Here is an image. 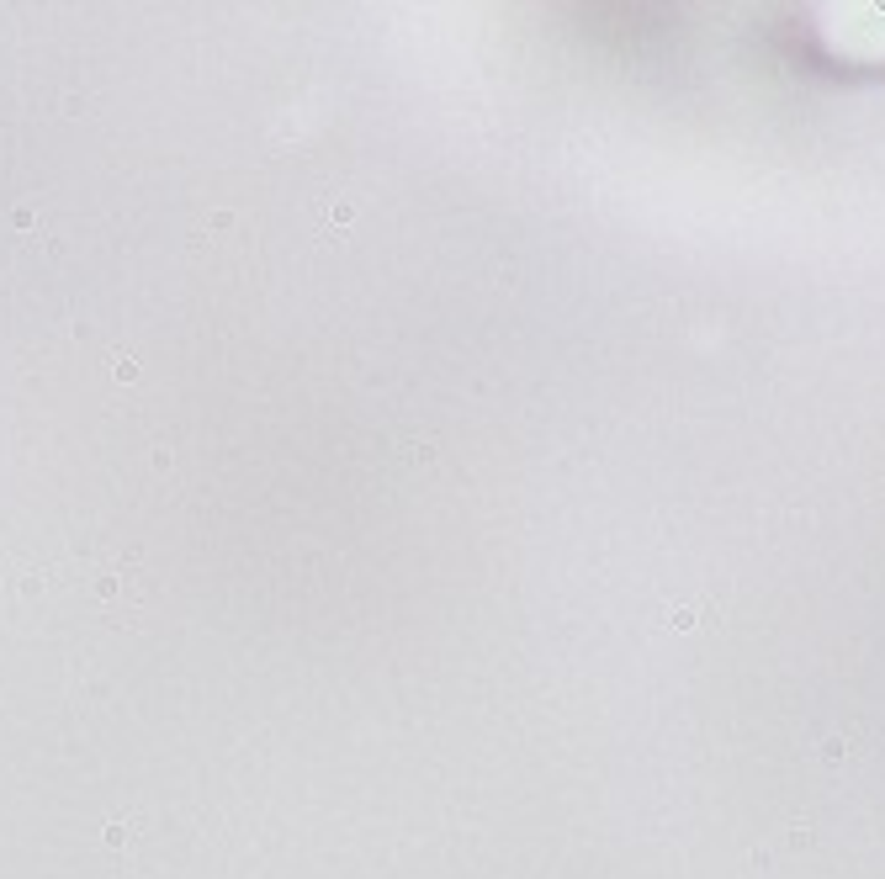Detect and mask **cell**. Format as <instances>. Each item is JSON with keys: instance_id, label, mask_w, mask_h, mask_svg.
<instances>
[{"instance_id": "cell-1", "label": "cell", "mask_w": 885, "mask_h": 879, "mask_svg": "<svg viewBox=\"0 0 885 879\" xmlns=\"http://www.w3.org/2000/svg\"><path fill=\"white\" fill-rule=\"evenodd\" d=\"M112 377L117 381H138V360L122 355V350H112Z\"/></svg>"}, {"instance_id": "cell-2", "label": "cell", "mask_w": 885, "mask_h": 879, "mask_svg": "<svg viewBox=\"0 0 885 879\" xmlns=\"http://www.w3.org/2000/svg\"><path fill=\"white\" fill-rule=\"evenodd\" d=\"M11 222H16V228H32V222H38V212H32V207H16V212H11Z\"/></svg>"}]
</instances>
